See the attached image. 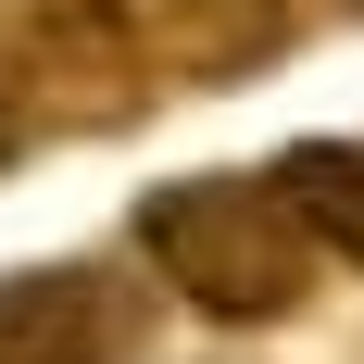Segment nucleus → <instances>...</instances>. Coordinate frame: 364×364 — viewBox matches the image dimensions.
Wrapping results in <instances>:
<instances>
[{
  "mask_svg": "<svg viewBox=\"0 0 364 364\" xmlns=\"http://www.w3.org/2000/svg\"><path fill=\"white\" fill-rule=\"evenodd\" d=\"M139 264L201 327H289L314 301V277H327L314 226L289 214L277 176H176V188H151L139 201Z\"/></svg>",
  "mask_w": 364,
  "mask_h": 364,
  "instance_id": "f257e3e1",
  "label": "nucleus"
},
{
  "mask_svg": "<svg viewBox=\"0 0 364 364\" xmlns=\"http://www.w3.org/2000/svg\"><path fill=\"white\" fill-rule=\"evenodd\" d=\"M0 75L63 139H113L164 101V50L139 0H0Z\"/></svg>",
  "mask_w": 364,
  "mask_h": 364,
  "instance_id": "f03ea898",
  "label": "nucleus"
},
{
  "mask_svg": "<svg viewBox=\"0 0 364 364\" xmlns=\"http://www.w3.org/2000/svg\"><path fill=\"white\" fill-rule=\"evenodd\" d=\"M139 13H151V50L176 88H226V75L301 50V0H139Z\"/></svg>",
  "mask_w": 364,
  "mask_h": 364,
  "instance_id": "20e7f679",
  "label": "nucleus"
},
{
  "mask_svg": "<svg viewBox=\"0 0 364 364\" xmlns=\"http://www.w3.org/2000/svg\"><path fill=\"white\" fill-rule=\"evenodd\" d=\"M139 352V289L101 264H13L0 277V364H126Z\"/></svg>",
  "mask_w": 364,
  "mask_h": 364,
  "instance_id": "7ed1b4c3",
  "label": "nucleus"
},
{
  "mask_svg": "<svg viewBox=\"0 0 364 364\" xmlns=\"http://www.w3.org/2000/svg\"><path fill=\"white\" fill-rule=\"evenodd\" d=\"M26 139H38V113L13 101V75H0V164H26Z\"/></svg>",
  "mask_w": 364,
  "mask_h": 364,
  "instance_id": "423d86ee",
  "label": "nucleus"
},
{
  "mask_svg": "<svg viewBox=\"0 0 364 364\" xmlns=\"http://www.w3.org/2000/svg\"><path fill=\"white\" fill-rule=\"evenodd\" d=\"M277 188H289V214L314 226V252L364 277V139H301V151H277Z\"/></svg>",
  "mask_w": 364,
  "mask_h": 364,
  "instance_id": "39448f33",
  "label": "nucleus"
},
{
  "mask_svg": "<svg viewBox=\"0 0 364 364\" xmlns=\"http://www.w3.org/2000/svg\"><path fill=\"white\" fill-rule=\"evenodd\" d=\"M352 13H364V0H352Z\"/></svg>",
  "mask_w": 364,
  "mask_h": 364,
  "instance_id": "0eeeda50",
  "label": "nucleus"
}]
</instances>
